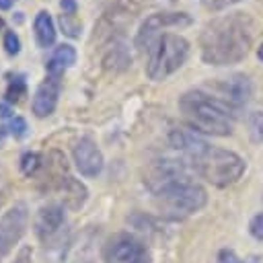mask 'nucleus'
<instances>
[{
  "label": "nucleus",
  "instance_id": "nucleus-1",
  "mask_svg": "<svg viewBox=\"0 0 263 263\" xmlns=\"http://www.w3.org/2000/svg\"><path fill=\"white\" fill-rule=\"evenodd\" d=\"M253 41V27L240 12L212 21L199 39L201 58L214 66H228L242 60Z\"/></svg>",
  "mask_w": 263,
  "mask_h": 263
},
{
  "label": "nucleus",
  "instance_id": "nucleus-2",
  "mask_svg": "<svg viewBox=\"0 0 263 263\" xmlns=\"http://www.w3.org/2000/svg\"><path fill=\"white\" fill-rule=\"evenodd\" d=\"M179 109L189 129L212 136L232 134V119L236 117V107L220 97H212L203 90H187L179 99Z\"/></svg>",
  "mask_w": 263,
  "mask_h": 263
},
{
  "label": "nucleus",
  "instance_id": "nucleus-3",
  "mask_svg": "<svg viewBox=\"0 0 263 263\" xmlns=\"http://www.w3.org/2000/svg\"><path fill=\"white\" fill-rule=\"evenodd\" d=\"M189 168H193L199 177H203L208 183L216 185V187H228L232 183H236L242 173H245V160L232 152V150H224V148H216V146H208L205 150H201L197 156H193L187 162Z\"/></svg>",
  "mask_w": 263,
  "mask_h": 263
},
{
  "label": "nucleus",
  "instance_id": "nucleus-4",
  "mask_svg": "<svg viewBox=\"0 0 263 263\" xmlns=\"http://www.w3.org/2000/svg\"><path fill=\"white\" fill-rule=\"evenodd\" d=\"M152 195H154V203H156L158 212H162V216L173 218V220H179V218L199 212L208 201L205 189L199 183L191 181V177L179 179V181L158 189Z\"/></svg>",
  "mask_w": 263,
  "mask_h": 263
},
{
  "label": "nucleus",
  "instance_id": "nucleus-5",
  "mask_svg": "<svg viewBox=\"0 0 263 263\" xmlns=\"http://www.w3.org/2000/svg\"><path fill=\"white\" fill-rule=\"evenodd\" d=\"M189 55V41L177 33H162L148 51L146 74L150 80H164L175 74Z\"/></svg>",
  "mask_w": 263,
  "mask_h": 263
},
{
  "label": "nucleus",
  "instance_id": "nucleus-6",
  "mask_svg": "<svg viewBox=\"0 0 263 263\" xmlns=\"http://www.w3.org/2000/svg\"><path fill=\"white\" fill-rule=\"evenodd\" d=\"M29 224V208L25 201L12 203L0 218V263L12 253L16 242L27 232Z\"/></svg>",
  "mask_w": 263,
  "mask_h": 263
},
{
  "label": "nucleus",
  "instance_id": "nucleus-7",
  "mask_svg": "<svg viewBox=\"0 0 263 263\" xmlns=\"http://www.w3.org/2000/svg\"><path fill=\"white\" fill-rule=\"evenodd\" d=\"M187 25H191V16L187 12H154L140 25L136 33V47L148 53L166 27H187Z\"/></svg>",
  "mask_w": 263,
  "mask_h": 263
},
{
  "label": "nucleus",
  "instance_id": "nucleus-8",
  "mask_svg": "<svg viewBox=\"0 0 263 263\" xmlns=\"http://www.w3.org/2000/svg\"><path fill=\"white\" fill-rule=\"evenodd\" d=\"M64 228H66V205L64 203L49 201L37 210L35 220H33V230L45 247L60 240L64 234Z\"/></svg>",
  "mask_w": 263,
  "mask_h": 263
},
{
  "label": "nucleus",
  "instance_id": "nucleus-9",
  "mask_svg": "<svg viewBox=\"0 0 263 263\" xmlns=\"http://www.w3.org/2000/svg\"><path fill=\"white\" fill-rule=\"evenodd\" d=\"M103 257L107 263H150L146 245L132 234H115L109 238Z\"/></svg>",
  "mask_w": 263,
  "mask_h": 263
},
{
  "label": "nucleus",
  "instance_id": "nucleus-10",
  "mask_svg": "<svg viewBox=\"0 0 263 263\" xmlns=\"http://www.w3.org/2000/svg\"><path fill=\"white\" fill-rule=\"evenodd\" d=\"M189 177V166L185 160H177V158H158L154 160L148 171H146V185L152 193H156L158 189L179 181V179H187Z\"/></svg>",
  "mask_w": 263,
  "mask_h": 263
},
{
  "label": "nucleus",
  "instance_id": "nucleus-11",
  "mask_svg": "<svg viewBox=\"0 0 263 263\" xmlns=\"http://www.w3.org/2000/svg\"><path fill=\"white\" fill-rule=\"evenodd\" d=\"M72 158L82 177H97L103 171V152L99 150L97 142L88 136L80 138L72 148Z\"/></svg>",
  "mask_w": 263,
  "mask_h": 263
},
{
  "label": "nucleus",
  "instance_id": "nucleus-12",
  "mask_svg": "<svg viewBox=\"0 0 263 263\" xmlns=\"http://www.w3.org/2000/svg\"><path fill=\"white\" fill-rule=\"evenodd\" d=\"M58 97H60V78H53V76H47L35 90L33 95V103H31V109L35 113V117L43 119V117H49L58 105Z\"/></svg>",
  "mask_w": 263,
  "mask_h": 263
},
{
  "label": "nucleus",
  "instance_id": "nucleus-13",
  "mask_svg": "<svg viewBox=\"0 0 263 263\" xmlns=\"http://www.w3.org/2000/svg\"><path fill=\"white\" fill-rule=\"evenodd\" d=\"M218 88H220V92H222L220 99H224L226 103H230V105L236 107V109H238L240 105L249 103L251 97H253V82H251L249 76H245V74H232V76L224 78V80L218 84Z\"/></svg>",
  "mask_w": 263,
  "mask_h": 263
},
{
  "label": "nucleus",
  "instance_id": "nucleus-14",
  "mask_svg": "<svg viewBox=\"0 0 263 263\" xmlns=\"http://www.w3.org/2000/svg\"><path fill=\"white\" fill-rule=\"evenodd\" d=\"M53 187L62 193V199H64V205L70 208V210H78L84 205L86 197H88V189L84 187V183H80L78 179L70 177L68 173L60 175L53 179Z\"/></svg>",
  "mask_w": 263,
  "mask_h": 263
},
{
  "label": "nucleus",
  "instance_id": "nucleus-15",
  "mask_svg": "<svg viewBox=\"0 0 263 263\" xmlns=\"http://www.w3.org/2000/svg\"><path fill=\"white\" fill-rule=\"evenodd\" d=\"M74 64H76V49L68 43H62L51 51V58L47 60L45 70H47V76L62 78V74Z\"/></svg>",
  "mask_w": 263,
  "mask_h": 263
},
{
  "label": "nucleus",
  "instance_id": "nucleus-16",
  "mask_svg": "<svg viewBox=\"0 0 263 263\" xmlns=\"http://www.w3.org/2000/svg\"><path fill=\"white\" fill-rule=\"evenodd\" d=\"M55 23L51 18V14L47 10H39L33 18V35H35V41L39 47L47 49L55 43Z\"/></svg>",
  "mask_w": 263,
  "mask_h": 263
},
{
  "label": "nucleus",
  "instance_id": "nucleus-17",
  "mask_svg": "<svg viewBox=\"0 0 263 263\" xmlns=\"http://www.w3.org/2000/svg\"><path fill=\"white\" fill-rule=\"evenodd\" d=\"M23 97H27V80H25V74H12V76H8L6 101L12 105V103H18Z\"/></svg>",
  "mask_w": 263,
  "mask_h": 263
},
{
  "label": "nucleus",
  "instance_id": "nucleus-18",
  "mask_svg": "<svg viewBox=\"0 0 263 263\" xmlns=\"http://www.w3.org/2000/svg\"><path fill=\"white\" fill-rule=\"evenodd\" d=\"M247 127H249V136L255 144L263 142V111H253L247 117Z\"/></svg>",
  "mask_w": 263,
  "mask_h": 263
},
{
  "label": "nucleus",
  "instance_id": "nucleus-19",
  "mask_svg": "<svg viewBox=\"0 0 263 263\" xmlns=\"http://www.w3.org/2000/svg\"><path fill=\"white\" fill-rule=\"evenodd\" d=\"M41 166H43V160H41V156L37 152H25L21 156V171H23V175L33 177Z\"/></svg>",
  "mask_w": 263,
  "mask_h": 263
},
{
  "label": "nucleus",
  "instance_id": "nucleus-20",
  "mask_svg": "<svg viewBox=\"0 0 263 263\" xmlns=\"http://www.w3.org/2000/svg\"><path fill=\"white\" fill-rule=\"evenodd\" d=\"M60 25H62V29H64V33L68 35V37H80V29H82V25L78 23V21H74V14H60Z\"/></svg>",
  "mask_w": 263,
  "mask_h": 263
},
{
  "label": "nucleus",
  "instance_id": "nucleus-21",
  "mask_svg": "<svg viewBox=\"0 0 263 263\" xmlns=\"http://www.w3.org/2000/svg\"><path fill=\"white\" fill-rule=\"evenodd\" d=\"M2 45L6 49L8 55H16L21 51V39L14 31H4V39H2Z\"/></svg>",
  "mask_w": 263,
  "mask_h": 263
},
{
  "label": "nucleus",
  "instance_id": "nucleus-22",
  "mask_svg": "<svg viewBox=\"0 0 263 263\" xmlns=\"http://www.w3.org/2000/svg\"><path fill=\"white\" fill-rule=\"evenodd\" d=\"M6 129H8V134H12L14 138H21V136H25V134H27V121H25L23 117L14 115L12 119H8Z\"/></svg>",
  "mask_w": 263,
  "mask_h": 263
},
{
  "label": "nucleus",
  "instance_id": "nucleus-23",
  "mask_svg": "<svg viewBox=\"0 0 263 263\" xmlns=\"http://www.w3.org/2000/svg\"><path fill=\"white\" fill-rule=\"evenodd\" d=\"M249 230H251V234H253L257 240H263V214H257V216L251 220Z\"/></svg>",
  "mask_w": 263,
  "mask_h": 263
},
{
  "label": "nucleus",
  "instance_id": "nucleus-24",
  "mask_svg": "<svg viewBox=\"0 0 263 263\" xmlns=\"http://www.w3.org/2000/svg\"><path fill=\"white\" fill-rule=\"evenodd\" d=\"M218 263H242V261L234 255V251H230V249H222V251L218 253Z\"/></svg>",
  "mask_w": 263,
  "mask_h": 263
},
{
  "label": "nucleus",
  "instance_id": "nucleus-25",
  "mask_svg": "<svg viewBox=\"0 0 263 263\" xmlns=\"http://www.w3.org/2000/svg\"><path fill=\"white\" fill-rule=\"evenodd\" d=\"M240 0H203V4L210 8V10H220V8H226L230 4H236Z\"/></svg>",
  "mask_w": 263,
  "mask_h": 263
},
{
  "label": "nucleus",
  "instance_id": "nucleus-26",
  "mask_svg": "<svg viewBox=\"0 0 263 263\" xmlns=\"http://www.w3.org/2000/svg\"><path fill=\"white\" fill-rule=\"evenodd\" d=\"M12 263H33V253H31V249H29V247H23V249L18 251V255L14 257Z\"/></svg>",
  "mask_w": 263,
  "mask_h": 263
},
{
  "label": "nucleus",
  "instance_id": "nucleus-27",
  "mask_svg": "<svg viewBox=\"0 0 263 263\" xmlns=\"http://www.w3.org/2000/svg\"><path fill=\"white\" fill-rule=\"evenodd\" d=\"M60 6H62V12L64 14H76V0H60Z\"/></svg>",
  "mask_w": 263,
  "mask_h": 263
},
{
  "label": "nucleus",
  "instance_id": "nucleus-28",
  "mask_svg": "<svg viewBox=\"0 0 263 263\" xmlns=\"http://www.w3.org/2000/svg\"><path fill=\"white\" fill-rule=\"evenodd\" d=\"M0 117L2 119H12L14 113H12V107L8 101H0Z\"/></svg>",
  "mask_w": 263,
  "mask_h": 263
},
{
  "label": "nucleus",
  "instance_id": "nucleus-29",
  "mask_svg": "<svg viewBox=\"0 0 263 263\" xmlns=\"http://www.w3.org/2000/svg\"><path fill=\"white\" fill-rule=\"evenodd\" d=\"M12 4H14V0H0V10H8V8H12Z\"/></svg>",
  "mask_w": 263,
  "mask_h": 263
},
{
  "label": "nucleus",
  "instance_id": "nucleus-30",
  "mask_svg": "<svg viewBox=\"0 0 263 263\" xmlns=\"http://www.w3.org/2000/svg\"><path fill=\"white\" fill-rule=\"evenodd\" d=\"M245 263H263V257L261 255H251V257H247Z\"/></svg>",
  "mask_w": 263,
  "mask_h": 263
},
{
  "label": "nucleus",
  "instance_id": "nucleus-31",
  "mask_svg": "<svg viewBox=\"0 0 263 263\" xmlns=\"http://www.w3.org/2000/svg\"><path fill=\"white\" fill-rule=\"evenodd\" d=\"M257 55H259V60H261V62H263V43H261V47H259V49H257Z\"/></svg>",
  "mask_w": 263,
  "mask_h": 263
},
{
  "label": "nucleus",
  "instance_id": "nucleus-32",
  "mask_svg": "<svg viewBox=\"0 0 263 263\" xmlns=\"http://www.w3.org/2000/svg\"><path fill=\"white\" fill-rule=\"evenodd\" d=\"M158 2H175V0H158Z\"/></svg>",
  "mask_w": 263,
  "mask_h": 263
},
{
  "label": "nucleus",
  "instance_id": "nucleus-33",
  "mask_svg": "<svg viewBox=\"0 0 263 263\" xmlns=\"http://www.w3.org/2000/svg\"><path fill=\"white\" fill-rule=\"evenodd\" d=\"M2 25H4V23H2V18H0V29H2Z\"/></svg>",
  "mask_w": 263,
  "mask_h": 263
}]
</instances>
